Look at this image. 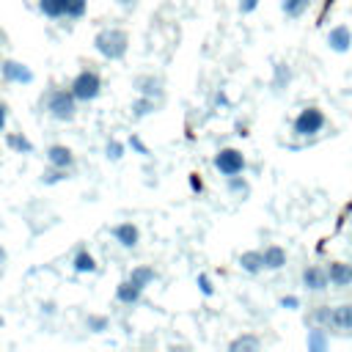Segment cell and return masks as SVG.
Masks as SVG:
<instances>
[{
  "label": "cell",
  "instance_id": "cell-8",
  "mask_svg": "<svg viewBox=\"0 0 352 352\" xmlns=\"http://www.w3.org/2000/svg\"><path fill=\"white\" fill-rule=\"evenodd\" d=\"M110 234H113V239H116L121 248H126V250L138 248V242H140V228H138L135 223H118V226L110 228Z\"/></svg>",
  "mask_w": 352,
  "mask_h": 352
},
{
  "label": "cell",
  "instance_id": "cell-15",
  "mask_svg": "<svg viewBox=\"0 0 352 352\" xmlns=\"http://www.w3.org/2000/svg\"><path fill=\"white\" fill-rule=\"evenodd\" d=\"M140 294H143V289H140V286H135L129 278H126V280H121V283L116 286V300H118V302L135 305V302L140 300Z\"/></svg>",
  "mask_w": 352,
  "mask_h": 352
},
{
  "label": "cell",
  "instance_id": "cell-7",
  "mask_svg": "<svg viewBox=\"0 0 352 352\" xmlns=\"http://www.w3.org/2000/svg\"><path fill=\"white\" fill-rule=\"evenodd\" d=\"M0 74H3V80H8V82H22V85H28V82H33V72L25 66V63H19V60H3V66H0Z\"/></svg>",
  "mask_w": 352,
  "mask_h": 352
},
{
  "label": "cell",
  "instance_id": "cell-10",
  "mask_svg": "<svg viewBox=\"0 0 352 352\" xmlns=\"http://www.w3.org/2000/svg\"><path fill=\"white\" fill-rule=\"evenodd\" d=\"M135 88H138V94L151 96V99L165 96V82H162L157 74H143V77H135Z\"/></svg>",
  "mask_w": 352,
  "mask_h": 352
},
{
  "label": "cell",
  "instance_id": "cell-2",
  "mask_svg": "<svg viewBox=\"0 0 352 352\" xmlns=\"http://www.w3.org/2000/svg\"><path fill=\"white\" fill-rule=\"evenodd\" d=\"M47 113L55 118V121H72L74 118V113H77V96L72 94V88L69 91H52L50 96H47Z\"/></svg>",
  "mask_w": 352,
  "mask_h": 352
},
{
  "label": "cell",
  "instance_id": "cell-16",
  "mask_svg": "<svg viewBox=\"0 0 352 352\" xmlns=\"http://www.w3.org/2000/svg\"><path fill=\"white\" fill-rule=\"evenodd\" d=\"M261 253H264V270H283L286 267V250L280 245H270Z\"/></svg>",
  "mask_w": 352,
  "mask_h": 352
},
{
  "label": "cell",
  "instance_id": "cell-28",
  "mask_svg": "<svg viewBox=\"0 0 352 352\" xmlns=\"http://www.w3.org/2000/svg\"><path fill=\"white\" fill-rule=\"evenodd\" d=\"M85 327H88L91 333H104V330L110 327V319H107V316H99V314H91V316L85 319Z\"/></svg>",
  "mask_w": 352,
  "mask_h": 352
},
{
  "label": "cell",
  "instance_id": "cell-24",
  "mask_svg": "<svg viewBox=\"0 0 352 352\" xmlns=\"http://www.w3.org/2000/svg\"><path fill=\"white\" fill-rule=\"evenodd\" d=\"M280 8L289 19H300L311 8V0H280Z\"/></svg>",
  "mask_w": 352,
  "mask_h": 352
},
{
  "label": "cell",
  "instance_id": "cell-11",
  "mask_svg": "<svg viewBox=\"0 0 352 352\" xmlns=\"http://www.w3.org/2000/svg\"><path fill=\"white\" fill-rule=\"evenodd\" d=\"M327 275H330V286H336V289L352 286V264H346V261H333L327 267Z\"/></svg>",
  "mask_w": 352,
  "mask_h": 352
},
{
  "label": "cell",
  "instance_id": "cell-6",
  "mask_svg": "<svg viewBox=\"0 0 352 352\" xmlns=\"http://www.w3.org/2000/svg\"><path fill=\"white\" fill-rule=\"evenodd\" d=\"M300 280H302V286H305L308 292H324V289L330 286V275H327V270H324V267H319V264L305 267Z\"/></svg>",
  "mask_w": 352,
  "mask_h": 352
},
{
  "label": "cell",
  "instance_id": "cell-3",
  "mask_svg": "<svg viewBox=\"0 0 352 352\" xmlns=\"http://www.w3.org/2000/svg\"><path fill=\"white\" fill-rule=\"evenodd\" d=\"M324 129V113L319 107H305L300 110V116L292 121V132L297 138H316Z\"/></svg>",
  "mask_w": 352,
  "mask_h": 352
},
{
  "label": "cell",
  "instance_id": "cell-27",
  "mask_svg": "<svg viewBox=\"0 0 352 352\" xmlns=\"http://www.w3.org/2000/svg\"><path fill=\"white\" fill-rule=\"evenodd\" d=\"M126 154V146L121 143V140H116V138H110L107 143H104V157L110 160V162H118L121 157Z\"/></svg>",
  "mask_w": 352,
  "mask_h": 352
},
{
  "label": "cell",
  "instance_id": "cell-14",
  "mask_svg": "<svg viewBox=\"0 0 352 352\" xmlns=\"http://www.w3.org/2000/svg\"><path fill=\"white\" fill-rule=\"evenodd\" d=\"M239 267H242V272H248V275H258V272L264 270V253H261V250H245V253L239 256Z\"/></svg>",
  "mask_w": 352,
  "mask_h": 352
},
{
  "label": "cell",
  "instance_id": "cell-37",
  "mask_svg": "<svg viewBox=\"0 0 352 352\" xmlns=\"http://www.w3.org/2000/svg\"><path fill=\"white\" fill-rule=\"evenodd\" d=\"M190 187H192L195 192H201V179H198V173H192V176H190Z\"/></svg>",
  "mask_w": 352,
  "mask_h": 352
},
{
  "label": "cell",
  "instance_id": "cell-19",
  "mask_svg": "<svg viewBox=\"0 0 352 352\" xmlns=\"http://www.w3.org/2000/svg\"><path fill=\"white\" fill-rule=\"evenodd\" d=\"M228 349H231V352H256V349H261V341H258V336L245 333V336L234 338V341L228 344Z\"/></svg>",
  "mask_w": 352,
  "mask_h": 352
},
{
  "label": "cell",
  "instance_id": "cell-29",
  "mask_svg": "<svg viewBox=\"0 0 352 352\" xmlns=\"http://www.w3.org/2000/svg\"><path fill=\"white\" fill-rule=\"evenodd\" d=\"M85 8H88V0H66V16L69 19L85 16Z\"/></svg>",
  "mask_w": 352,
  "mask_h": 352
},
{
  "label": "cell",
  "instance_id": "cell-34",
  "mask_svg": "<svg viewBox=\"0 0 352 352\" xmlns=\"http://www.w3.org/2000/svg\"><path fill=\"white\" fill-rule=\"evenodd\" d=\"M198 289H201V294H206V297L214 294V286H212V280H209L206 275H198Z\"/></svg>",
  "mask_w": 352,
  "mask_h": 352
},
{
  "label": "cell",
  "instance_id": "cell-13",
  "mask_svg": "<svg viewBox=\"0 0 352 352\" xmlns=\"http://www.w3.org/2000/svg\"><path fill=\"white\" fill-rule=\"evenodd\" d=\"M330 327L333 330H344V333L352 330V302L333 305V322H330Z\"/></svg>",
  "mask_w": 352,
  "mask_h": 352
},
{
  "label": "cell",
  "instance_id": "cell-31",
  "mask_svg": "<svg viewBox=\"0 0 352 352\" xmlns=\"http://www.w3.org/2000/svg\"><path fill=\"white\" fill-rule=\"evenodd\" d=\"M226 182H228V190H231V192H239V195L248 192V182H245L239 173H236V176H228Z\"/></svg>",
  "mask_w": 352,
  "mask_h": 352
},
{
  "label": "cell",
  "instance_id": "cell-33",
  "mask_svg": "<svg viewBox=\"0 0 352 352\" xmlns=\"http://www.w3.org/2000/svg\"><path fill=\"white\" fill-rule=\"evenodd\" d=\"M129 148H135V151H138V154H143V157H148V154H151V151H148V146H146L138 135H129Z\"/></svg>",
  "mask_w": 352,
  "mask_h": 352
},
{
  "label": "cell",
  "instance_id": "cell-17",
  "mask_svg": "<svg viewBox=\"0 0 352 352\" xmlns=\"http://www.w3.org/2000/svg\"><path fill=\"white\" fill-rule=\"evenodd\" d=\"M327 346H330V341H327L324 327L308 324V349H311V352H327Z\"/></svg>",
  "mask_w": 352,
  "mask_h": 352
},
{
  "label": "cell",
  "instance_id": "cell-25",
  "mask_svg": "<svg viewBox=\"0 0 352 352\" xmlns=\"http://www.w3.org/2000/svg\"><path fill=\"white\" fill-rule=\"evenodd\" d=\"M157 110V102L151 99V96H138L135 102H132V118H143V116H151Z\"/></svg>",
  "mask_w": 352,
  "mask_h": 352
},
{
  "label": "cell",
  "instance_id": "cell-20",
  "mask_svg": "<svg viewBox=\"0 0 352 352\" xmlns=\"http://www.w3.org/2000/svg\"><path fill=\"white\" fill-rule=\"evenodd\" d=\"M289 82H292V69L286 66V63H275V69H272V91H286L289 88Z\"/></svg>",
  "mask_w": 352,
  "mask_h": 352
},
{
  "label": "cell",
  "instance_id": "cell-30",
  "mask_svg": "<svg viewBox=\"0 0 352 352\" xmlns=\"http://www.w3.org/2000/svg\"><path fill=\"white\" fill-rule=\"evenodd\" d=\"M63 179H66V170L63 168H55V165H50L41 173V184H55V182H63Z\"/></svg>",
  "mask_w": 352,
  "mask_h": 352
},
{
  "label": "cell",
  "instance_id": "cell-1",
  "mask_svg": "<svg viewBox=\"0 0 352 352\" xmlns=\"http://www.w3.org/2000/svg\"><path fill=\"white\" fill-rule=\"evenodd\" d=\"M94 47L102 58L107 60H121L129 50V36L121 30V28H104L94 36Z\"/></svg>",
  "mask_w": 352,
  "mask_h": 352
},
{
  "label": "cell",
  "instance_id": "cell-36",
  "mask_svg": "<svg viewBox=\"0 0 352 352\" xmlns=\"http://www.w3.org/2000/svg\"><path fill=\"white\" fill-rule=\"evenodd\" d=\"M6 118H8V104H6V102H0V132L6 129Z\"/></svg>",
  "mask_w": 352,
  "mask_h": 352
},
{
  "label": "cell",
  "instance_id": "cell-4",
  "mask_svg": "<svg viewBox=\"0 0 352 352\" xmlns=\"http://www.w3.org/2000/svg\"><path fill=\"white\" fill-rule=\"evenodd\" d=\"M72 94L77 96V102H94L102 94V77L96 72H91V69L80 72L72 80Z\"/></svg>",
  "mask_w": 352,
  "mask_h": 352
},
{
  "label": "cell",
  "instance_id": "cell-32",
  "mask_svg": "<svg viewBox=\"0 0 352 352\" xmlns=\"http://www.w3.org/2000/svg\"><path fill=\"white\" fill-rule=\"evenodd\" d=\"M300 305H302V300L297 294H283L280 297V308H286V311H297Z\"/></svg>",
  "mask_w": 352,
  "mask_h": 352
},
{
  "label": "cell",
  "instance_id": "cell-21",
  "mask_svg": "<svg viewBox=\"0 0 352 352\" xmlns=\"http://www.w3.org/2000/svg\"><path fill=\"white\" fill-rule=\"evenodd\" d=\"M333 322V305H319L305 316V324H319V327H330Z\"/></svg>",
  "mask_w": 352,
  "mask_h": 352
},
{
  "label": "cell",
  "instance_id": "cell-12",
  "mask_svg": "<svg viewBox=\"0 0 352 352\" xmlns=\"http://www.w3.org/2000/svg\"><path fill=\"white\" fill-rule=\"evenodd\" d=\"M47 162H50V165H55V168L69 170V168L74 165V151H72L69 146L55 143V146H50V148H47Z\"/></svg>",
  "mask_w": 352,
  "mask_h": 352
},
{
  "label": "cell",
  "instance_id": "cell-23",
  "mask_svg": "<svg viewBox=\"0 0 352 352\" xmlns=\"http://www.w3.org/2000/svg\"><path fill=\"white\" fill-rule=\"evenodd\" d=\"M72 267H74V272H94V270H96V258H94L85 248H80V250L74 253Z\"/></svg>",
  "mask_w": 352,
  "mask_h": 352
},
{
  "label": "cell",
  "instance_id": "cell-39",
  "mask_svg": "<svg viewBox=\"0 0 352 352\" xmlns=\"http://www.w3.org/2000/svg\"><path fill=\"white\" fill-rule=\"evenodd\" d=\"M118 6H126L129 8V6H135V0H118Z\"/></svg>",
  "mask_w": 352,
  "mask_h": 352
},
{
  "label": "cell",
  "instance_id": "cell-38",
  "mask_svg": "<svg viewBox=\"0 0 352 352\" xmlns=\"http://www.w3.org/2000/svg\"><path fill=\"white\" fill-rule=\"evenodd\" d=\"M41 314H44V316H52V314H55V302H44V305H41Z\"/></svg>",
  "mask_w": 352,
  "mask_h": 352
},
{
  "label": "cell",
  "instance_id": "cell-35",
  "mask_svg": "<svg viewBox=\"0 0 352 352\" xmlns=\"http://www.w3.org/2000/svg\"><path fill=\"white\" fill-rule=\"evenodd\" d=\"M258 8V0H239V14H253Z\"/></svg>",
  "mask_w": 352,
  "mask_h": 352
},
{
  "label": "cell",
  "instance_id": "cell-40",
  "mask_svg": "<svg viewBox=\"0 0 352 352\" xmlns=\"http://www.w3.org/2000/svg\"><path fill=\"white\" fill-rule=\"evenodd\" d=\"M3 258H6V253H3V248H0V264H3Z\"/></svg>",
  "mask_w": 352,
  "mask_h": 352
},
{
  "label": "cell",
  "instance_id": "cell-18",
  "mask_svg": "<svg viewBox=\"0 0 352 352\" xmlns=\"http://www.w3.org/2000/svg\"><path fill=\"white\" fill-rule=\"evenodd\" d=\"M154 278H157V270H154V267H148V264H140V267H135V270L129 272V280H132L135 286H140V289L151 286V283H154Z\"/></svg>",
  "mask_w": 352,
  "mask_h": 352
},
{
  "label": "cell",
  "instance_id": "cell-5",
  "mask_svg": "<svg viewBox=\"0 0 352 352\" xmlns=\"http://www.w3.org/2000/svg\"><path fill=\"white\" fill-rule=\"evenodd\" d=\"M245 154L239 151V148H220L217 154H214V168L228 179V176H236V173H242L245 170Z\"/></svg>",
  "mask_w": 352,
  "mask_h": 352
},
{
  "label": "cell",
  "instance_id": "cell-9",
  "mask_svg": "<svg viewBox=\"0 0 352 352\" xmlns=\"http://www.w3.org/2000/svg\"><path fill=\"white\" fill-rule=\"evenodd\" d=\"M327 47H330L333 52H349V47H352V30H349L346 25L330 28V33H327Z\"/></svg>",
  "mask_w": 352,
  "mask_h": 352
},
{
  "label": "cell",
  "instance_id": "cell-22",
  "mask_svg": "<svg viewBox=\"0 0 352 352\" xmlns=\"http://www.w3.org/2000/svg\"><path fill=\"white\" fill-rule=\"evenodd\" d=\"M38 8L47 19H60L66 16V0H38Z\"/></svg>",
  "mask_w": 352,
  "mask_h": 352
},
{
  "label": "cell",
  "instance_id": "cell-26",
  "mask_svg": "<svg viewBox=\"0 0 352 352\" xmlns=\"http://www.w3.org/2000/svg\"><path fill=\"white\" fill-rule=\"evenodd\" d=\"M6 143H8L16 154H30V151H33V143H30L22 132H8V135H6Z\"/></svg>",
  "mask_w": 352,
  "mask_h": 352
}]
</instances>
